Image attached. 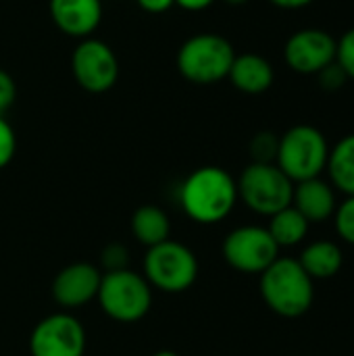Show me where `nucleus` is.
Instances as JSON below:
<instances>
[{
  "label": "nucleus",
  "instance_id": "24",
  "mask_svg": "<svg viewBox=\"0 0 354 356\" xmlns=\"http://www.w3.org/2000/svg\"><path fill=\"white\" fill-rule=\"evenodd\" d=\"M17 150V136L10 127V123L0 115V169H4Z\"/></svg>",
  "mask_w": 354,
  "mask_h": 356
},
{
  "label": "nucleus",
  "instance_id": "29",
  "mask_svg": "<svg viewBox=\"0 0 354 356\" xmlns=\"http://www.w3.org/2000/svg\"><path fill=\"white\" fill-rule=\"evenodd\" d=\"M269 2L280 8H286V10H296V8H305V6L313 4L315 0H269Z\"/></svg>",
  "mask_w": 354,
  "mask_h": 356
},
{
  "label": "nucleus",
  "instance_id": "3",
  "mask_svg": "<svg viewBox=\"0 0 354 356\" xmlns=\"http://www.w3.org/2000/svg\"><path fill=\"white\" fill-rule=\"evenodd\" d=\"M236 50L219 33H198L188 38L177 50V71L196 86H213L227 79Z\"/></svg>",
  "mask_w": 354,
  "mask_h": 356
},
{
  "label": "nucleus",
  "instance_id": "27",
  "mask_svg": "<svg viewBox=\"0 0 354 356\" xmlns=\"http://www.w3.org/2000/svg\"><path fill=\"white\" fill-rule=\"evenodd\" d=\"M136 2L140 4L142 10L152 13V15L165 13V10H169L175 4V0H136Z\"/></svg>",
  "mask_w": 354,
  "mask_h": 356
},
{
  "label": "nucleus",
  "instance_id": "2",
  "mask_svg": "<svg viewBox=\"0 0 354 356\" xmlns=\"http://www.w3.org/2000/svg\"><path fill=\"white\" fill-rule=\"evenodd\" d=\"M261 296L265 305L286 319H296L313 307V280L294 259H275L261 273Z\"/></svg>",
  "mask_w": 354,
  "mask_h": 356
},
{
  "label": "nucleus",
  "instance_id": "17",
  "mask_svg": "<svg viewBox=\"0 0 354 356\" xmlns=\"http://www.w3.org/2000/svg\"><path fill=\"white\" fill-rule=\"evenodd\" d=\"M131 234L140 244L152 248L169 240L171 221L163 209L154 204H144L131 215Z\"/></svg>",
  "mask_w": 354,
  "mask_h": 356
},
{
  "label": "nucleus",
  "instance_id": "28",
  "mask_svg": "<svg viewBox=\"0 0 354 356\" xmlns=\"http://www.w3.org/2000/svg\"><path fill=\"white\" fill-rule=\"evenodd\" d=\"M215 0H175L177 6L186 8V10H204L213 4Z\"/></svg>",
  "mask_w": 354,
  "mask_h": 356
},
{
  "label": "nucleus",
  "instance_id": "13",
  "mask_svg": "<svg viewBox=\"0 0 354 356\" xmlns=\"http://www.w3.org/2000/svg\"><path fill=\"white\" fill-rule=\"evenodd\" d=\"M52 23L69 38H90L102 21L100 0H50Z\"/></svg>",
  "mask_w": 354,
  "mask_h": 356
},
{
  "label": "nucleus",
  "instance_id": "18",
  "mask_svg": "<svg viewBox=\"0 0 354 356\" xmlns=\"http://www.w3.org/2000/svg\"><path fill=\"white\" fill-rule=\"evenodd\" d=\"M332 188L340 190L346 196H354V134L344 136L330 148L328 165Z\"/></svg>",
  "mask_w": 354,
  "mask_h": 356
},
{
  "label": "nucleus",
  "instance_id": "16",
  "mask_svg": "<svg viewBox=\"0 0 354 356\" xmlns=\"http://www.w3.org/2000/svg\"><path fill=\"white\" fill-rule=\"evenodd\" d=\"M298 263L311 280H328V277H334L342 269L344 257L338 244L319 240V242L309 244L303 250Z\"/></svg>",
  "mask_w": 354,
  "mask_h": 356
},
{
  "label": "nucleus",
  "instance_id": "6",
  "mask_svg": "<svg viewBox=\"0 0 354 356\" xmlns=\"http://www.w3.org/2000/svg\"><path fill=\"white\" fill-rule=\"evenodd\" d=\"M142 269L150 288L165 294H182L198 277V259L186 244L169 238L146 250Z\"/></svg>",
  "mask_w": 354,
  "mask_h": 356
},
{
  "label": "nucleus",
  "instance_id": "7",
  "mask_svg": "<svg viewBox=\"0 0 354 356\" xmlns=\"http://www.w3.org/2000/svg\"><path fill=\"white\" fill-rule=\"evenodd\" d=\"M238 184V198L257 215L271 217L292 204L294 181L275 163H250Z\"/></svg>",
  "mask_w": 354,
  "mask_h": 356
},
{
  "label": "nucleus",
  "instance_id": "14",
  "mask_svg": "<svg viewBox=\"0 0 354 356\" xmlns=\"http://www.w3.org/2000/svg\"><path fill=\"white\" fill-rule=\"evenodd\" d=\"M292 207L309 223H319V221L330 219L338 204H336L334 188L321 177H313V179L294 184Z\"/></svg>",
  "mask_w": 354,
  "mask_h": 356
},
{
  "label": "nucleus",
  "instance_id": "4",
  "mask_svg": "<svg viewBox=\"0 0 354 356\" xmlns=\"http://www.w3.org/2000/svg\"><path fill=\"white\" fill-rule=\"evenodd\" d=\"M330 146L321 129L315 125H294L280 136L275 165L294 181L321 177L328 165Z\"/></svg>",
  "mask_w": 354,
  "mask_h": 356
},
{
  "label": "nucleus",
  "instance_id": "8",
  "mask_svg": "<svg viewBox=\"0 0 354 356\" xmlns=\"http://www.w3.org/2000/svg\"><path fill=\"white\" fill-rule=\"evenodd\" d=\"M71 71L79 88L104 94L119 79V58L106 42L83 38L71 54Z\"/></svg>",
  "mask_w": 354,
  "mask_h": 356
},
{
  "label": "nucleus",
  "instance_id": "22",
  "mask_svg": "<svg viewBox=\"0 0 354 356\" xmlns=\"http://www.w3.org/2000/svg\"><path fill=\"white\" fill-rule=\"evenodd\" d=\"M336 63H338L340 69L346 73V77L354 81V27H351L348 31H344V33L338 38Z\"/></svg>",
  "mask_w": 354,
  "mask_h": 356
},
{
  "label": "nucleus",
  "instance_id": "11",
  "mask_svg": "<svg viewBox=\"0 0 354 356\" xmlns=\"http://www.w3.org/2000/svg\"><path fill=\"white\" fill-rule=\"evenodd\" d=\"M338 40L321 27H305L294 31L284 46L286 65L300 75H317L336 63Z\"/></svg>",
  "mask_w": 354,
  "mask_h": 356
},
{
  "label": "nucleus",
  "instance_id": "20",
  "mask_svg": "<svg viewBox=\"0 0 354 356\" xmlns=\"http://www.w3.org/2000/svg\"><path fill=\"white\" fill-rule=\"evenodd\" d=\"M277 146H280V138L271 131H261L252 138L250 142V154H252V163H275L277 156Z\"/></svg>",
  "mask_w": 354,
  "mask_h": 356
},
{
  "label": "nucleus",
  "instance_id": "23",
  "mask_svg": "<svg viewBox=\"0 0 354 356\" xmlns=\"http://www.w3.org/2000/svg\"><path fill=\"white\" fill-rule=\"evenodd\" d=\"M127 261H129V254H127V248L123 244H108L100 254V263L104 267V273L127 269Z\"/></svg>",
  "mask_w": 354,
  "mask_h": 356
},
{
  "label": "nucleus",
  "instance_id": "15",
  "mask_svg": "<svg viewBox=\"0 0 354 356\" xmlns=\"http://www.w3.org/2000/svg\"><path fill=\"white\" fill-rule=\"evenodd\" d=\"M227 79L236 90L255 96L267 92L273 86L275 71L265 56L255 52H244V54H236Z\"/></svg>",
  "mask_w": 354,
  "mask_h": 356
},
{
  "label": "nucleus",
  "instance_id": "1",
  "mask_svg": "<svg viewBox=\"0 0 354 356\" xmlns=\"http://www.w3.org/2000/svg\"><path fill=\"white\" fill-rule=\"evenodd\" d=\"M238 202V184L221 167L207 165L192 171L179 188V207L196 223L223 221Z\"/></svg>",
  "mask_w": 354,
  "mask_h": 356
},
{
  "label": "nucleus",
  "instance_id": "30",
  "mask_svg": "<svg viewBox=\"0 0 354 356\" xmlns=\"http://www.w3.org/2000/svg\"><path fill=\"white\" fill-rule=\"evenodd\" d=\"M152 356H179L177 353H173V350H159V353H154Z\"/></svg>",
  "mask_w": 354,
  "mask_h": 356
},
{
  "label": "nucleus",
  "instance_id": "12",
  "mask_svg": "<svg viewBox=\"0 0 354 356\" xmlns=\"http://www.w3.org/2000/svg\"><path fill=\"white\" fill-rule=\"evenodd\" d=\"M102 273L92 263H73L61 269L52 282V298L65 311L86 307L98 296Z\"/></svg>",
  "mask_w": 354,
  "mask_h": 356
},
{
  "label": "nucleus",
  "instance_id": "9",
  "mask_svg": "<svg viewBox=\"0 0 354 356\" xmlns=\"http://www.w3.org/2000/svg\"><path fill=\"white\" fill-rule=\"evenodd\" d=\"M277 257L280 246L267 227H236L223 240V259L240 273H263Z\"/></svg>",
  "mask_w": 354,
  "mask_h": 356
},
{
  "label": "nucleus",
  "instance_id": "26",
  "mask_svg": "<svg viewBox=\"0 0 354 356\" xmlns=\"http://www.w3.org/2000/svg\"><path fill=\"white\" fill-rule=\"evenodd\" d=\"M15 98H17L15 79L10 77V73H6L4 69H0V115L10 108V104L15 102Z\"/></svg>",
  "mask_w": 354,
  "mask_h": 356
},
{
  "label": "nucleus",
  "instance_id": "5",
  "mask_svg": "<svg viewBox=\"0 0 354 356\" xmlns=\"http://www.w3.org/2000/svg\"><path fill=\"white\" fill-rule=\"evenodd\" d=\"M100 309L119 323H136L144 319L152 307V288L144 275L131 269L102 273L96 296Z\"/></svg>",
  "mask_w": 354,
  "mask_h": 356
},
{
  "label": "nucleus",
  "instance_id": "19",
  "mask_svg": "<svg viewBox=\"0 0 354 356\" xmlns=\"http://www.w3.org/2000/svg\"><path fill=\"white\" fill-rule=\"evenodd\" d=\"M269 227L267 232L271 234V238L275 240V244L280 248H288V246H296L300 244L307 234H309V221L290 204L284 211L275 213L269 217Z\"/></svg>",
  "mask_w": 354,
  "mask_h": 356
},
{
  "label": "nucleus",
  "instance_id": "21",
  "mask_svg": "<svg viewBox=\"0 0 354 356\" xmlns=\"http://www.w3.org/2000/svg\"><path fill=\"white\" fill-rule=\"evenodd\" d=\"M334 219H336L338 236L346 244H353L354 246V196H346V200L336 207Z\"/></svg>",
  "mask_w": 354,
  "mask_h": 356
},
{
  "label": "nucleus",
  "instance_id": "25",
  "mask_svg": "<svg viewBox=\"0 0 354 356\" xmlns=\"http://www.w3.org/2000/svg\"><path fill=\"white\" fill-rule=\"evenodd\" d=\"M317 77H319V86H321L323 90H330V92L340 90V88L348 81L346 73L340 69L338 63H332V65H328L325 69H321V71L317 73Z\"/></svg>",
  "mask_w": 354,
  "mask_h": 356
},
{
  "label": "nucleus",
  "instance_id": "10",
  "mask_svg": "<svg viewBox=\"0 0 354 356\" xmlns=\"http://www.w3.org/2000/svg\"><path fill=\"white\" fill-rule=\"evenodd\" d=\"M31 356H83L86 330L69 311L52 313L35 323L29 336Z\"/></svg>",
  "mask_w": 354,
  "mask_h": 356
},
{
  "label": "nucleus",
  "instance_id": "31",
  "mask_svg": "<svg viewBox=\"0 0 354 356\" xmlns=\"http://www.w3.org/2000/svg\"><path fill=\"white\" fill-rule=\"evenodd\" d=\"M223 2H227V4H234V6H240V4H246L248 0H223Z\"/></svg>",
  "mask_w": 354,
  "mask_h": 356
}]
</instances>
